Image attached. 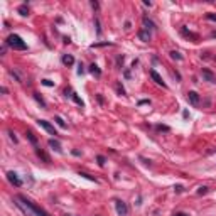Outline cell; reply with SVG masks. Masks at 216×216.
Returning <instances> with one entry per match:
<instances>
[{
  "label": "cell",
  "instance_id": "obj_1",
  "mask_svg": "<svg viewBox=\"0 0 216 216\" xmlns=\"http://www.w3.org/2000/svg\"><path fill=\"white\" fill-rule=\"evenodd\" d=\"M15 204L19 206L27 216H49L48 213L44 209H41L36 203H32L31 199H27L26 196H22V194H19L15 198Z\"/></svg>",
  "mask_w": 216,
  "mask_h": 216
},
{
  "label": "cell",
  "instance_id": "obj_2",
  "mask_svg": "<svg viewBox=\"0 0 216 216\" xmlns=\"http://www.w3.org/2000/svg\"><path fill=\"white\" fill-rule=\"evenodd\" d=\"M5 44L10 49H14V51H26L27 49V44L22 41V37L17 36V34H10V36L5 39Z\"/></svg>",
  "mask_w": 216,
  "mask_h": 216
},
{
  "label": "cell",
  "instance_id": "obj_3",
  "mask_svg": "<svg viewBox=\"0 0 216 216\" xmlns=\"http://www.w3.org/2000/svg\"><path fill=\"white\" fill-rule=\"evenodd\" d=\"M115 206H116V213H118L120 216L128 215V208H127V204L122 199H115Z\"/></svg>",
  "mask_w": 216,
  "mask_h": 216
},
{
  "label": "cell",
  "instance_id": "obj_4",
  "mask_svg": "<svg viewBox=\"0 0 216 216\" xmlns=\"http://www.w3.org/2000/svg\"><path fill=\"white\" fill-rule=\"evenodd\" d=\"M37 123H39V125H41L48 133H51V135H58V133H56V130H54V125H51L48 120H37Z\"/></svg>",
  "mask_w": 216,
  "mask_h": 216
},
{
  "label": "cell",
  "instance_id": "obj_5",
  "mask_svg": "<svg viewBox=\"0 0 216 216\" xmlns=\"http://www.w3.org/2000/svg\"><path fill=\"white\" fill-rule=\"evenodd\" d=\"M7 179H9V182H10V184H14L15 186V187H21L22 186V181L19 179V176L15 174V172H7Z\"/></svg>",
  "mask_w": 216,
  "mask_h": 216
},
{
  "label": "cell",
  "instance_id": "obj_6",
  "mask_svg": "<svg viewBox=\"0 0 216 216\" xmlns=\"http://www.w3.org/2000/svg\"><path fill=\"white\" fill-rule=\"evenodd\" d=\"M187 100H189V103L193 106L199 105V95H198L196 91H189V93H187Z\"/></svg>",
  "mask_w": 216,
  "mask_h": 216
},
{
  "label": "cell",
  "instance_id": "obj_7",
  "mask_svg": "<svg viewBox=\"0 0 216 216\" xmlns=\"http://www.w3.org/2000/svg\"><path fill=\"white\" fill-rule=\"evenodd\" d=\"M181 32H182V36H184V37H187V39H193V42H198V41H199V36H198V34H194V32L187 31L186 27H182V29H181Z\"/></svg>",
  "mask_w": 216,
  "mask_h": 216
},
{
  "label": "cell",
  "instance_id": "obj_8",
  "mask_svg": "<svg viewBox=\"0 0 216 216\" xmlns=\"http://www.w3.org/2000/svg\"><path fill=\"white\" fill-rule=\"evenodd\" d=\"M150 76H152V79H154V81H155V83L159 84V86H162V88H167V84H165V83L162 81V78L159 76V73H157V71H154V69H152V71H150Z\"/></svg>",
  "mask_w": 216,
  "mask_h": 216
},
{
  "label": "cell",
  "instance_id": "obj_9",
  "mask_svg": "<svg viewBox=\"0 0 216 216\" xmlns=\"http://www.w3.org/2000/svg\"><path fill=\"white\" fill-rule=\"evenodd\" d=\"M203 78H204L206 81H209V83H216V76L211 73L209 69H203Z\"/></svg>",
  "mask_w": 216,
  "mask_h": 216
},
{
  "label": "cell",
  "instance_id": "obj_10",
  "mask_svg": "<svg viewBox=\"0 0 216 216\" xmlns=\"http://www.w3.org/2000/svg\"><path fill=\"white\" fill-rule=\"evenodd\" d=\"M138 39H140L142 42H149L150 41V32L145 31V29H142V31L138 32Z\"/></svg>",
  "mask_w": 216,
  "mask_h": 216
},
{
  "label": "cell",
  "instance_id": "obj_11",
  "mask_svg": "<svg viewBox=\"0 0 216 216\" xmlns=\"http://www.w3.org/2000/svg\"><path fill=\"white\" fill-rule=\"evenodd\" d=\"M36 154H37V157H41L42 160H44V162H51V157H49L48 154L44 152V150H41V149H36Z\"/></svg>",
  "mask_w": 216,
  "mask_h": 216
},
{
  "label": "cell",
  "instance_id": "obj_12",
  "mask_svg": "<svg viewBox=\"0 0 216 216\" xmlns=\"http://www.w3.org/2000/svg\"><path fill=\"white\" fill-rule=\"evenodd\" d=\"M63 64H66V66H73V64H74V58L71 56V54H64V56H63Z\"/></svg>",
  "mask_w": 216,
  "mask_h": 216
},
{
  "label": "cell",
  "instance_id": "obj_13",
  "mask_svg": "<svg viewBox=\"0 0 216 216\" xmlns=\"http://www.w3.org/2000/svg\"><path fill=\"white\" fill-rule=\"evenodd\" d=\"M49 147L54 149L56 152H61V150H63V149H61V144H59L58 140H54V138H51V140H49Z\"/></svg>",
  "mask_w": 216,
  "mask_h": 216
},
{
  "label": "cell",
  "instance_id": "obj_14",
  "mask_svg": "<svg viewBox=\"0 0 216 216\" xmlns=\"http://www.w3.org/2000/svg\"><path fill=\"white\" fill-rule=\"evenodd\" d=\"M90 73L95 74L96 78H100V76H101V71H100V68H98L96 64H91V66H90Z\"/></svg>",
  "mask_w": 216,
  "mask_h": 216
},
{
  "label": "cell",
  "instance_id": "obj_15",
  "mask_svg": "<svg viewBox=\"0 0 216 216\" xmlns=\"http://www.w3.org/2000/svg\"><path fill=\"white\" fill-rule=\"evenodd\" d=\"M17 10H19V14H21V15H24V17L29 15V7H27V5H21Z\"/></svg>",
  "mask_w": 216,
  "mask_h": 216
},
{
  "label": "cell",
  "instance_id": "obj_16",
  "mask_svg": "<svg viewBox=\"0 0 216 216\" xmlns=\"http://www.w3.org/2000/svg\"><path fill=\"white\" fill-rule=\"evenodd\" d=\"M144 26H145V31H149V29H155V26H154V22H150V21L147 19V17L144 19Z\"/></svg>",
  "mask_w": 216,
  "mask_h": 216
},
{
  "label": "cell",
  "instance_id": "obj_17",
  "mask_svg": "<svg viewBox=\"0 0 216 216\" xmlns=\"http://www.w3.org/2000/svg\"><path fill=\"white\" fill-rule=\"evenodd\" d=\"M69 96H71V98H73V100L76 101V103H78L79 106H83V105H84V103H83V100H81V98H79V96L76 95V93H74V91H73V93H71V95H69Z\"/></svg>",
  "mask_w": 216,
  "mask_h": 216
},
{
  "label": "cell",
  "instance_id": "obj_18",
  "mask_svg": "<svg viewBox=\"0 0 216 216\" xmlns=\"http://www.w3.org/2000/svg\"><path fill=\"white\" fill-rule=\"evenodd\" d=\"M27 138L31 140V144H32V145H37V138L34 137V133H32V132H27Z\"/></svg>",
  "mask_w": 216,
  "mask_h": 216
},
{
  "label": "cell",
  "instance_id": "obj_19",
  "mask_svg": "<svg viewBox=\"0 0 216 216\" xmlns=\"http://www.w3.org/2000/svg\"><path fill=\"white\" fill-rule=\"evenodd\" d=\"M54 122H56V123H58L61 128H66V123H64V120L61 118V116H56V118H54Z\"/></svg>",
  "mask_w": 216,
  "mask_h": 216
},
{
  "label": "cell",
  "instance_id": "obj_20",
  "mask_svg": "<svg viewBox=\"0 0 216 216\" xmlns=\"http://www.w3.org/2000/svg\"><path fill=\"white\" fill-rule=\"evenodd\" d=\"M34 98H36V100H37V103H41L42 106H46V101L42 100V96L39 95V93H34Z\"/></svg>",
  "mask_w": 216,
  "mask_h": 216
},
{
  "label": "cell",
  "instance_id": "obj_21",
  "mask_svg": "<svg viewBox=\"0 0 216 216\" xmlns=\"http://www.w3.org/2000/svg\"><path fill=\"white\" fill-rule=\"evenodd\" d=\"M171 58L172 59H177V61H182V56L179 53H176V51H171Z\"/></svg>",
  "mask_w": 216,
  "mask_h": 216
},
{
  "label": "cell",
  "instance_id": "obj_22",
  "mask_svg": "<svg viewBox=\"0 0 216 216\" xmlns=\"http://www.w3.org/2000/svg\"><path fill=\"white\" fill-rule=\"evenodd\" d=\"M79 176H81V177H84V179H90V181H93V182H96L95 177H91V176H90V174H86V172H79Z\"/></svg>",
  "mask_w": 216,
  "mask_h": 216
},
{
  "label": "cell",
  "instance_id": "obj_23",
  "mask_svg": "<svg viewBox=\"0 0 216 216\" xmlns=\"http://www.w3.org/2000/svg\"><path fill=\"white\" fill-rule=\"evenodd\" d=\"M116 91H118L120 95H125V90H123V86H122L120 83H116Z\"/></svg>",
  "mask_w": 216,
  "mask_h": 216
},
{
  "label": "cell",
  "instance_id": "obj_24",
  "mask_svg": "<svg viewBox=\"0 0 216 216\" xmlns=\"http://www.w3.org/2000/svg\"><path fill=\"white\" fill-rule=\"evenodd\" d=\"M96 160H98V164H100V165H105V157H103V155H98V157H96Z\"/></svg>",
  "mask_w": 216,
  "mask_h": 216
},
{
  "label": "cell",
  "instance_id": "obj_25",
  "mask_svg": "<svg viewBox=\"0 0 216 216\" xmlns=\"http://www.w3.org/2000/svg\"><path fill=\"white\" fill-rule=\"evenodd\" d=\"M42 84H44V86H54V83L51 79H42Z\"/></svg>",
  "mask_w": 216,
  "mask_h": 216
},
{
  "label": "cell",
  "instance_id": "obj_26",
  "mask_svg": "<svg viewBox=\"0 0 216 216\" xmlns=\"http://www.w3.org/2000/svg\"><path fill=\"white\" fill-rule=\"evenodd\" d=\"M208 193V187H199V191H198V194H206Z\"/></svg>",
  "mask_w": 216,
  "mask_h": 216
},
{
  "label": "cell",
  "instance_id": "obj_27",
  "mask_svg": "<svg viewBox=\"0 0 216 216\" xmlns=\"http://www.w3.org/2000/svg\"><path fill=\"white\" fill-rule=\"evenodd\" d=\"M206 17H208L209 21H215V22H216V14H208Z\"/></svg>",
  "mask_w": 216,
  "mask_h": 216
},
{
  "label": "cell",
  "instance_id": "obj_28",
  "mask_svg": "<svg viewBox=\"0 0 216 216\" xmlns=\"http://www.w3.org/2000/svg\"><path fill=\"white\" fill-rule=\"evenodd\" d=\"M91 7H93V9H95V10H96V9H98V7H100V5H98V2H91Z\"/></svg>",
  "mask_w": 216,
  "mask_h": 216
},
{
  "label": "cell",
  "instance_id": "obj_29",
  "mask_svg": "<svg viewBox=\"0 0 216 216\" xmlns=\"http://www.w3.org/2000/svg\"><path fill=\"white\" fill-rule=\"evenodd\" d=\"M84 69H83V64H79V69H78V74H83Z\"/></svg>",
  "mask_w": 216,
  "mask_h": 216
},
{
  "label": "cell",
  "instance_id": "obj_30",
  "mask_svg": "<svg viewBox=\"0 0 216 216\" xmlns=\"http://www.w3.org/2000/svg\"><path fill=\"white\" fill-rule=\"evenodd\" d=\"M157 130H169V128H167V127H162V125H159V127H157Z\"/></svg>",
  "mask_w": 216,
  "mask_h": 216
},
{
  "label": "cell",
  "instance_id": "obj_31",
  "mask_svg": "<svg viewBox=\"0 0 216 216\" xmlns=\"http://www.w3.org/2000/svg\"><path fill=\"white\" fill-rule=\"evenodd\" d=\"M149 100H142V101H138V105H147Z\"/></svg>",
  "mask_w": 216,
  "mask_h": 216
},
{
  "label": "cell",
  "instance_id": "obj_32",
  "mask_svg": "<svg viewBox=\"0 0 216 216\" xmlns=\"http://www.w3.org/2000/svg\"><path fill=\"white\" fill-rule=\"evenodd\" d=\"M174 216H189V215H186V213H176Z\"/></svg>",
  "mask_w": 216,
  "mask_h": 216
}]
</instances>
